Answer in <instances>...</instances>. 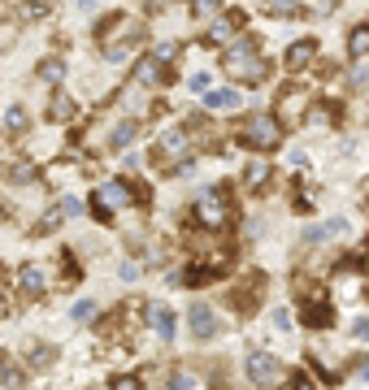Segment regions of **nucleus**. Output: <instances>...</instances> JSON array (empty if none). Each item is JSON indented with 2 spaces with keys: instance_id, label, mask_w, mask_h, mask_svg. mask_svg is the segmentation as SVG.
Returning a JSON list of instances; mask_svg holds the SVG:
<instances>
[{
  "instance_id": "obj_27",
  "label": "nucleus",
  "mask_w": 369,
  "mask_h": 390,
  "mask_svg": "<svg viewBox=\"0 0 369 390\" xmlns=\"http://www.w3.org/2000/svg\"><path fill=\"white\" fill-rule=\"evenodd\" d=\"M5 130L9 135H22V130H27V109H9L5 113Z\"/></svg>"
},
{
  "instance_id": "obj_26",
  "label": "nucleus",
  "mask_w": 369,
  "mask_h": 390,
  "mask_svg": "<svg viewBox=\"0 0 369 390\" xmlns=\"http://www.w3.org/2000/svg\"><path fill=\"white\" fill-rule=\"evenodd\" d=\"M348 83L352 87H369V57H356V65L348 70Z\"/></svg>"
},
{
  "instance_id": "obj_18",
  "label": "nucleus",
  "mask_w": 369,
  "mask_h": 390,
  "mask_svg": "<svg viewBox=\"0 0 369 390\" xmlns=\"http://www.w3.org/2000/svg\"><path fill=\"white\" fill-rule=\"evenodd\" d=\"M265 182H269V156H252V161H248V169H243V187L261 191Z\"/></svg>"
},
{
  "instance_id": "obj_10",
  "label": "nucleus",
  "mask_w": 369,
  "mask_h": 390,
  "mask_svg": "<svg viewBox=\"0 0 369 390\" xmlns=\"http://www.w3.org/2000/svg\"><path fill=\"white\" fill-rule=\"evenodd\" d=\"M248 377H252L261 390H269V386L283 382V364L269 356V351H252V356H248Z\"/></svg>"
},
{
  "instance_id": "obj_36",
  "label": "nucleus",
  "mask_w": 369,
  "mask_h": 390,
  "mask_svg": "<svg viewBox=\"0 0 369 390\" xmlns=\"http://www.w3.org/2000/svg\"><path fill=\"white\" fill-rule=\"evenodd\" d=\"M44 13H48L44 5H22V18H27V22H39Z\"/></svg>"
},
{
  "instance_id": "obj_21",
  "label": "nucleus",
  "mask_w": 369,
  "mask_h": 390,
  "mask_svg": "<svg viewBox=\"0 0 369 390\" xmlns=\"http://www.w3.org/2000/svg\"><path fill=\"white\" fill-rule=\"evenodd\" d=\"M48 117H53V122H70V117H74V100H70L65 91H57L53 104H48Z\"/></svg>"
},
{
  "instance_id": "obj_48",
  "label": "nucleus",
  "mask_w": 369,
  "mask_h": 390,
  "mask_svg": "<svg viewBox=\"0 0 369 390\" xmlns=\"http://www.w3.org/2000/svg\"><path fill=\"white\" fill-rule=\"evenodd\" d=\"M365 269H369V260H365Z\"/></svg>"
},
{
  "instance_id": "obj_13",
  "label": "nucleus",
  "mask_w": 369,
  "mask_h": 390,
  "mask_svg": "<svg viewBox=\"0 0 369 390\" xmlns=\"http://www.w3.org/2000/svg\"><path fill=\"white\" fill-rule=\"evenodd\" d=\"M261 286H265V278H261V273H248V282H243L239 291H231V304H235L239 312H252V308L261 304Z\"/></svg>"
},
{
  "instance_id": "obj_1",
  "label": "nucleus",
  "mask_w": 369,
  "mask_h": 390,
  "mask_svg": "<svg viewBox=\"0 0 369 390\" xmlns=\"http://www.w3.org/2000/svg\"><path fill=\"white\" fill-rule=\"evenodd\" d=\"M221 70H226V78H235V83H243V87H261L269 78V61L261 57V44L252 35L235 39L226 52H221Z\"/></svg>"
},
{
  "instance_id": "obj_4",
  "label": "nucleus",
  "mask_w": 369,
  "mask_h": 390,
  "mask_svg": "<svg viewBox=\"0 0 369 390\" xmlns=\"http://www.w3.org/2000/svg\"><path fill=\"white\" fill-rule=\"evenodd\" d=\"M191 161V126H169L157 152H153V165L157 169H183Z\"/></svg>"
},
{
  "instance_id": "obj_40",
  "label": "nucleus",
  "mask_w": 369,
  "mask_h": 390,
  "mask_svg": "<svg viewBox=\"0 0 369 390\" xmlns=\"http://www.w3.org/2000/svg\"><path fill=\"white\" fill-rule=\"evenodd\" d=\"M113 390H139V377H117Z\"/></svg>"
},
{
  "instance_id": "obj_35",
  "label": "nucleus",
  "mask_w": 369,
  "mask_h": 390,
  "mask_svg": "<svg viewBox=\"0 0 369 390\" xmlns=\"http://www.w3.org/2000/svg\"><path fill=\"white\" fill-rule=\"evenodd\" d=\"M326 234H330V230H322V226H309V230H304V243H322Z\"/></svg>"
},
{
  "instance_id": "obj_23",
  "label": "nucleus",
  "mask_w": 369,
  "mask_h": 390,
  "mask_svg": "<svg viewBox=\"0 0 369 390\" xmlns=\"http://www.w3.org/2000/svg\"><path fill=\"white\" fill-rule=\"evenodd\" d=\"M61 217H65V213H61V204H57V208H48V213L39 217V226H35L31 234H35V239H44V234H53V230L61 226Z\"/></svg>"
},
{
  "instance_id": "obj_34",
  "label": "nucleus",
  "mask_w": 369,
  "mask_h": 390,
  "mask_svg": "<svg viewBox=\"0 0 369 390\" xmlns=\"http://www.w3.org/2000/svg\"><path fill=\"white\" fill-rule=\"evenodd\" d=\"M165 386H169V390H187V386H191V373H169Z\"/></svg>"
},
{
  "instance_id": "obj_19",
  "label": "nucleus",
  "mask_w": 369,
  "mask_h": 390,
  "mask_svg": "<svg viewBox=\"0 0 369 390\" xmlns=\"http://www.w3.org/2000/svg\"><path fill=\"white\" fill-rule=\"evenodd\" d=\"M313 57H317V44H313V39H300V44H291V48H287V70H304Z\"/></svg>"
},
{
  "instance_id": "obj_47",
  "label": "nucleus",
  "mask_w": 369,
  "mask_h": 390,
  "mask_svg": "<svg viewBox=\"0 0 369 390\" xmlns=\"http://www.w3.org/2000/svg\"><path fill=\"white\" fill-rule=\"evenodd\" d=\"M0 178H5V169H0Z\"/></svg>"
},
{
  "instance_id": "obj_43",
  "label": "nucleus",
  "mask_w": 369,
  "mask_h": 390,
  "mask_svg": "<svg viewBox=\"0 0 369 390\" xmlns=\"http://www.w3.org/2000/svg\"><path fill=\"white\" fill-rule=\"evenodd\" d=\"M79 208H83L79 200H61V213H65V217H74V213H79Z\"/></svg>"
},
{
  "instance_id": "obj_15",
  "label": "nucleus",
  "mask_w": 369,
  "mask_h": 390,
  "mask_svg": "<svg viewBox=\"0 0 369 390\" xmlns=\"http://www.w3.org/2000/svg\"><path fill=\"white\" fill-rule=\"evenodd\" d=\"M187 321H191V334H195V338H213V334H217V317H213L209 304H191Z\"/></svg>"
},
{
  "instance_id": "obj_33",
  "label": "nucleus",
  "mask_w": 369,
  "mask_h": 390,
  "mask_svg": "<svg viewBox=\"0 0 369 390\" xmlns=\"http://www.w3.org/2000/svg\"><path fill=\"white\" fill-rule=\"evenodd\" d=\"M74 317H79V321H91V317H96V304H91V299L74 304Z\"/></svg>"
},
{
  "instance_id": "obj_24",
  "label": "nucleus",
  "mask_w": 369,
  "mask_h": 390,
  "mask_svg": "<svg viewBox=\"0 0 369 390\" xmlns=\"http://www.w3.org/2000/svg\"><path fill=\"white\" fill-rule=\"evenodd\" d=\"M191 9H195V18H200V22H213V18L226 13V9H221V0H191Z\"/></svg>"
},
{
  "instance_id": "obj_32",
  "label": "nucleus",
  "mask_w": 369,
  "mask_h": 390,
  "mask_svg": "<svg viewBox=\"0 0 369 390\" xmlns=\"http://www.w3.org/2000/svg\"><path fill=\"white\" fill-rule=\"evenodd\" d=\"M153 57L169 65V61H174V57H179V48H174V44H157V48H153Z\"/></svg>"
},
{
  "instance_id": "obj_41",
  "label": "nucleus",
  "mask_w": 369,
  "mask_h": 390,
  "mask_svg": "<svg viewBox=\"0 0 369 390\" xmlns=\"http://www.w3.org/2000/svg\"><path fill=\"white\" fill-rule=\"evenodd\" d=\"M13 178H18V182H31V178H35V169H31V165H18V169H13Z\"/></svg>"
},
{
  "instance_id": "obj_6",
  "label": "nucleus",
  "mask_w": 369,
  "mask_h": 390,
  "mask_svg": "<svg viewBox=\"0 0 369 390\" xmlns=\"http://www.w3.org/2000/svg\"><path fill=\"white\" fill-rule=\"evenodd\" d=\"M122 204H131V182L113 178V182H105V187H96V195H91V217L101 221V226H113V208H122Z\"/></svg>"
},
{
  "instance_id": "obj_8",
  "label": "nucleus",
  "mask_w": 369,
  "mask_h": 390,
  "mask_svg": "<svg viewBox=\"0 0 369 390\" xmlns=\"http://www.w3.org/2000/svg\"><path fill=\"white\" fill-rule=\"evenodd\" d=\"M226 269H231V256H226V252H209V260H195V265H187L183 282H187V286H205V282L221 278Z\"/></svg>"
},
{
  "instance_id": "obj_11",
  "label": "nucleus",
  "mask_w": 369,
  "mask_h": 390,
  "mask_svg": "<svg viewBox=\"0 0 369 390\" xmlns=\"http://www.w3.org/2000/svg\"><path fill=\"white\" fill-rule=\"evenodd\" d=\"M135 31H139V26H135L127 13H113V18H105L101 26H96V44H101V48H113L117 35H135Z\"/></svg>"
},
{
  "instance_id": "obj_17",
  "label": "nucleus",
  "mask_w": 369,
  "mask_h": 390,
  "mask_svg": "<svg viewBox=\"0 0 369 390\" xmlns=\"http://www.w3.org/2000/svg\"><path fill=\"white\" fill-rule=\"evenodd\" d=\"M44 286H48V282H44V269H39V265H22V273H18V291H22V295H27V299H39Z\"/></svg>"
},
{
  "instance_id": "obj_22",
  "label": "nucleus",
  "mask_w": 369,
  "mask_h": 390,
  "mask_svg": "<svg viewBox=\"0 0 369 390\" xmlns=\"http://www.w3.org/2000/svg\"><path fill=\"white\" fill-rule=\"evenodd\" d=\"M205 104L209 109H235V91L231 87H213V91H205Z\"/></svg>"
},
{
  "instance_id": "obj_31",
  "label": "nucleus",
  "mask_w": 369,
  "mask_h": 390,
  "mask_svg": "<svg viewBox=\"0 0 369 390\" xmlns=\"http://www.w3.org/2000/svg\"><path fill=\"white\" fill-rule=\"evenodd\" d=\"M0 377H5V386H9V390H22V373L13 369V364H9V360H5V364H0Z\"/></svg>"
},
{
  "instance_id": "obj_20",
  "label": "nucleus",
  "mask_w": 369,
  "mask_h": 390,
  "mask_svg": "<svg viewBox=\"0 0 369 390\" xmlns=\"http://www.w3.org/2000/svg\"><path fill=\"white\" fill-rule=\"evenodd\" d=\"M348 52H352V57H369V22L352 26V35H348Z\"/></svg>"
},
{
  "instance_id": "obj_14",
  "label": "nucleus",
  "mask_w": 369,
  "mask_h": 390,
  "mask_svg": "<svg viewBox=\"0 0 369 390\" xmlns=\"http://www.w3.org/2000/svg\"><path fill=\"white\" fill-rule=\"evenodd\" d=\"M135 83H139V87H161V83H169L165 61H157V57H143V61L135 65Z\"/></svg>"
},
{
  "instance_id": "obj_16",
  "label": "nucleus",
  "mask_w": 369,
  "mask_h": 390,
  "mask_svg": "<svg viewBox=\"0 0 369 390\" xmlns=\"http://www.w3.org/2000/svg\"><path fill=\"white\" fill-rule=\"evenodd\" d=\"M143 317H148V330H153V334L174 338V312H169L165 304H148V308H143Z\"/></svg>"
},
{
  "instance_id": "obj_44",
  "label": "nucleus",
  "mask_w": 369,
  "mask_h": 390,
  "mask_svg": "<svg viewBox=\"0 0 369 390\" xmlns=\"http://www.w3.org/2000/svg\"><path fill=\"white\" fill-rule=\"evenodd\" d=\"M352 334H356V338H369V321H356V325H352Z\"/></svg>"
},
{
  "instance_id": "obj_39",
  "label": "nucleus",
  "mask_w": 369,
  "mask_h": 390,
  "mask_svg": "<svg viewBox=\"0 0 369 390\" xmlns=\"http://www.w3.org/2000/svg\"><path fill=\"white\" fill-rule=\"evenodd\" d=\"M122 278H127V282L139 278V265H135V260H122Z\"/></svg>"
},
{
  "instance_id": "obj_3",
  "label": "nucleus",
  "mask_w": 369,
  "mask_h": 390,
  "mask_svg": "<svg viewBox=\"0 0 369 390\" xmlns=\"http://www.w3.org/2000/svg\"><path fill=\"white\" fill-rule=\"evenodd\" d=\"M235 139L248 143V148H257V152H274V148L283 143V122H278L274 113H252V117L239 122V135H235Z\"/></svg>"
},
{
  "instance_id": "obj_45",
  "label": "nucleus",
  "mask_w": 369,
  "mask_h": 390,
  "mask_svg": "<svg viewBox=\"0 0 369 390\" xmlns=\"http://www.w3.org/2000/svg\"><path fill=\"white\" fill-rule=\"evenodd\" d=\"M356 360H361V364H356V373H361V377H369V360H365V356H356Z\"/></svg>"
},
{
  "instance_id": "obj_5",
  "label": "nucleus",
  "mask_w": 369,
  "mask_h": 390,
  "mask_svg": "<svg viewBox=\"0 0 369 390\" xmlns=\"http://www.w3.org/2000/svg\"><path fill=\"white\" fill-rule=\"evenodd\" d=\"M300 317H304V325L309 330H326L330 321H335V308H330V299H326V291L317 282H300Z\"/></svg>"
},
{
  "instance_id": "obj_30",
  "label": "nucleus",
  "mask_w": 369,
  "mask_h": 390,
  "mask_svg": "<svg viewBox=\"0 0 369 390\" xmlns=\"http://www.w3.org/2000/svg\"><path fill=\"white\" fill-rule=\"evenodd\" d=\"M57 265H61V278H65V282H79V265H74V256H70V252H61Z\"/></svg>"
},
{
  "instance_id": "obj_46",
  "label": "nucleus",
  "mask_w": 369,
  "mask_h": 390,
  "mask_svg": "<svg viewBox=\"0 0 369 390\" xmlns=\"http://www.w3.org/2000/svg\"><path fill=\"white\" fill-rule=\"evenodd\" d=\"M5 317H9V299H5V295H0V321H5Z\"/></svg>"
},
{
  "instance_id": "obj_7",
  "label": "nucleus",
  "mask_w": 369,
  "mask_h": 390,
  "mask_svg": "<svg viewBox=\"0 0 369 390\" xmlns=\"http://www.w3.org/2000/svg\"><path fill=\"white\" fill-rule=\"evenodd\" d=\"M304 109H309V91H304V83L283 87V91H278V100H274V117H278L283 126L304 122Z\"/></svg>"
},
{
  "instance_id": "obj_2",
  "label": "nucleus",
  "mask_w": 369,
  "mask_h": 390,
  "mask_svg": "<svg viewBox=\"0 0 369 390\" xmlns=\"http://www.w3.org/2000/svg\"><path fill=\"white\" fill-rule=\"evenodd\" d=\"M195 221L205 230H231L235 226V195H231L226 182H213V187L200 191V200H195Z\"/></svg>"
},
{
  "instance_id": "obj_38",
  "label": "nucleus",
  "mask_w": 369,
  "mask_h": 390,
  "mask_svg": "<svg viewBox=\"0 0 369 390\" xmlns=\"http://www.w3.org/2000/svg\"><path fill=\"white\" fill-rule=\"evenodd\" d=\"M191 91H200V96L213 91V87H209V74H195V78H191Z\"/></svg>"
},
{
  "instance_id": "obj_9",
  "label": "nucleus",
  "mask_w": 369,
  "mask_h": 390,
  "mask_svg": "<svg viewBox=\"0 0 369 390\" xmlns=\"http://www.w3.org/2000/svg\"><path fill=\"white\" fill-rule=\"evenodd\" d=\"M248 22V13L243 9H226L221 18H213L209 22V31H205V44H213V48H221V44H235V31Z\"/></svg>"
},
{
  "instance_id": "obj_25",
  "label": "nucleus",
  "mask_w": 369,
  "mask_h": 390,
  "mask_svg": "<svg viewBox=\"0 0 369 390\" xmlns=\"http://www.w3.org/2000/svg\"><path fill=\"white\" fill-rule=\"evenodd\" d=\"M135 135H139V122H122V126L113 130V148L122 152V148H127V143H131Z\"/></svg>"
},
{
  "instance_id": "obj_37",
  "label": "nucleus",
  "mask_w": 369,
  "mask_h": 390,
  "mask_svg": "<svg viewBox=\"0 0 369 390\" xmlns=\"http://www.w3.org/2000/svg\"><path fill=\"white\" fill-rule=\"evenodd\" d=\"M274 325H278V330H291V312H287V308H274Z\"/></svg>"
},
{
  "instance_id": "obj_42",
  "label": "nucleus",
  "mask_w": 369,
  "mask_h": 390,
  "mask_svg": "<svg viewBox=\"0 0 369 390\" xmlns=\"http://www.w3.org/2000/svg\"><path fill=\"white\" fill-rule=\"evenodd\" d=\"M291 390H317V386H313V382L300 373V377H291Z\"/></svg>"
},
{
  "instance_id": "obj_28",
  "label": "nucleus",
  "mask_w": 369,
  "mask_h": 390,
  "mask_svg": "<svg viewBox=\"0 0 369 390\" xmlns=\"http://www.w3.org/2000/svg\"><path fill=\"white\" fill-rule=\"evenodd\" d=\"M269 9H274L278 18H300V5H295V0H265Z\"/></svg>"
},
{
  "instance_id": "obj_12",
  "label": "nucleus",
  "mask_w": 369,
  "mask_h": 390,
  "mask_svg": "<svg viewBox=\"0 0 369 390\" xmlns=\"http://www.w3.org/2000/svg\"><path fill=\"white\" fill-rule=\"evenodd\" d=\"M339 286H343V295L348 299H356L361 291H365V273H361V260H339Z\"/></svg>"
},
{
  "instance_id": "obj_29",
  "label": "nucleus",
  "mask_w": 369,
  "mask_h": 390,
  "mask_svg": "<svg viewBox=\"0 0 369 390\" xmlns=\"http://www.w3.org/2000/svg\"><path fill=\"white\" fill-rule=\"evenodd\" d=\"M61 74H65V65H61L57 57H48V61L39 65V78H48V83H57V78H61Z\"/></svg>"
}]
</instances>
